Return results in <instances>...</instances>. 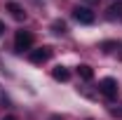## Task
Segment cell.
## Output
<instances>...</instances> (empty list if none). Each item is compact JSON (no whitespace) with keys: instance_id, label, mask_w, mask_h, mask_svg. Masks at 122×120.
<instances>
[{"instance_id":"cell-10","label":"cell","mask_w":122,"mask_h":120,"mask_svg":"<svg viewBox=\"0 0 122 120\" xmlns=\"http://www.w3.org/2000/svg\"><path fill=\"white\" fill-rule=\"evenodd\" d=\"M113 115H117V118H122V108H113Z\"/></svg>"},{"instance_id":"cell-8","label":"cell","mask_w":122,"mask_h":120,"mask_svg":"<svg viewBox=\"0 0 122 120\" xmlns=\"http://www.w3.org/2000/svg\"><path fill=\"white\" fill-rule=\"evenodd\" d=\"M108 16H110V19L122 16V0H120V2H113V5L108 7Z\"/></svg>"},{"instance_id":"cell-2","label":"cell","mask_w":122,"mask_h":120,"mask_svg":"<svg viewBox=\"0 0 122 120\" xmlns=\"http://www.w3.org/2000/svg\"><path fill=\"white\" fill-rule=\"evenodd\" d=\"M30 47H33V33H30V31H16L14 49L16 52H24V49H30Z\"/></svg>"},{"instance_id":"cell-7","label":"cell","mask_w":122,"mask_h":120,"mask_svg":"<svg viewBox=\"0 0 122 120\" xmlns=\"http://www.w3.org/2000/svg\"><path fill=\"white\" fill-rule=\"evenodd\" d=\"M77 75H80L82 80H92V78H94V71H92V66H87V64H80V66H77Z\"/></svg>"},{"instance_id":"cell-6","label":"cell","mask_w":122,"mask_h":120,"mask_svg":"<svg viewBox=\"0 0 122 120\" xmlns=\"http://www.w3.org/2000/svg\"><path fill=\"white\" fill-rule=\"evenodd\" d=\"M52 78H54V80H59V82H66V80L71 78V71H68L66 66H56V68L52 71Z\"/></svg>"},{"instance_id":"cell-9","label":"cell","mask_w":122,"mask_h":120,"mask_svg":"<svg viewBox=\"0 0 122 120\" xmlns=\"http://www.w3.org/2000/svg\"><path fill=\"white\" fill-rule=\"evenodd\" d=\"M52 31H54L56 35H66V33H68V26H66L63 21H54V24H52Z\"/></svg>"},{"instance_id":"cell-14","label":"cell","mask_w":122,"mask_h":120,"mask_svg":"<svg viewBox=\"0 0 122 120\" xmlns=\"http://www.w3.org/2000/svg\"><path fill=\"white\" fill-rule=\"evenodd\" d=\"M2 120H16V118H14V115H7V118H2Z\"/></svg>"},{"instance_id":"cell-12","label":"cell","mask_w":122,"mask_h":120,"mask_svg":"<svg viewBox=\"0 0 122 120\" xmlns=\"http://www.w3.org/2000/svg\"><path fill=\"white\" fill-rule=\"evenodd\" d=\"M85 2H87V5H96L99 0H85Z\"/></svg>"},{"instance_id":"cell-5","label":"cell","mask_w":122,"mask_h":120,"mask_svg":"<svg viewBox=\"0 0 122 120\" xmlns=\"http://www.w3.org/2000/svg\"><path fill=\"white\" fill-rule=\"evenodd\" d=\"M5 7H7V12H12V16H14L16 21H24V19H26V12H24L21 5H16V2H7Z\"/></svg>"},{"instance_id":"cell-13","label":"cell","mask_w":122,"mask_h":120,"mask_svg":"<svg viewBox=\"0 0 122 120\" xmlns=\"http://www.w3.org/2000/svg\"><path fill=\"white\" fill-rule=\"evenodd\" d=\"M49 120H63V118H59V115H52V118H49Z\"/></svg>"},{"instance_id":"cell-4","label":"cell","mask_w":122,"mask_h":120,"mask_svg":"<svg viewBox=\"0 0 122 120\" xmlns=\"http://www.w3.org/2000/svg\"><path fill=\"white\" fill-rule=\"evenodd\" d=\"M28 57H30L33 64H45V61H49V57H52V47H38V49L30 52Z\"/></svg>"},{"instance_id":"cell-3","label":"cell","mask_w":122,"mask_h":120,"mask_svg":"<svg viewBox=\"0 0 122 120\" xmlns=\"http://www.w3.org/2000/svg\"><path fill=\"white\" fill-rule=\"evenodd\" d=\"M73 19H75V21H80V24H94L96 14L92 12L89 7H85V5H77V7H73Z\"/></svg>"},{"instance_id":"cell-11","label":"cell","mask_w":122,"mask_h":120,"mask_svg":"<svg viewBox=\"0 0 122 120\" xmlns=\"http://www.w3.org/2000/svg\"><path fill=\"white\" fill-rule=\"evenodd\" d=\"M2 33H5V24L0 21V35H2Z\"/></svg>"},{"instance_id":"cell-1","label":"cell","mask_w":122,"mask_h":120,"mask_svg":"<svg viewBox=\"0 0 122 120\" xmlns=\"http://www.w3.org/2000/svg\"><path fill=\"white\" fill-rule=\"evenodd\" d=\"M117 90H120V85H117L115 78H103V80L99 82V92H101L106 99H115V97H117Z\"/></svg>"}]
</instances>
